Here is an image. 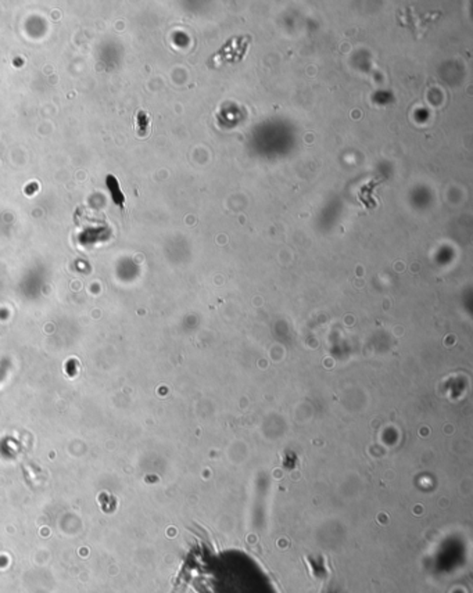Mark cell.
<instances>
[{"label": "cell", "instance_id": "2", "mask_svg": "<svg viewBox=\"0 0 473 593\" xmlns=\"http://www.w3.org/2000/svg\"><path fill=\"white\" fill-rule=\"evenodd\" d=\"M248 45H250V38H240V36L232 38L224 45V48L218 50V53L214 54L213 58L218 61H237L246 54Z\"/></svg>", "mask_w": 473, "mask_h": 593}, {"label": "cell", "instance_id": "4", "mask_svg": "<svg viewBox=\"0 0 473 593\" xmlns=\"http://www.w3.org/2000/svg\"><path fill=\"white\" fill-rule=\"evenodd\" d=\"M150 126V115L146 111H139L136 116V129L139 130V135L143 136L144 130L149 129Z\"/></svg>", "mask_w": 473, "mask_h": 593}, {"label": "cell", "instance_id": "1", "mask_svg": "<svg viewBox=\"0 0 473 593\" xmlns=\"http://www.w3.org/2000/svg\"><path fill=\"white\" fill-rule=\"evenodd\" d=\"M199 593H281L258 561L241 553L197 556Z\"/></svg>", "mask_w": 473, "mask_h": 593}, {"label": "cell", "instance_id": "3", "mask_svg": "<svg viewBox=\"0 0 473 593\" xmlns=\"http://www.w3.org/2000/svg\"><path fill=\"white\" fill-rule=\"evenodd\" d=\"M107 186H109V189H110L113 201L123 210V207H125V196H123V193L121 191V186L118 183L117 177L113 176V175H109V176H107Z\"/></svg>", "mask_w": 473, "mask_h": 593}]
</instances>
